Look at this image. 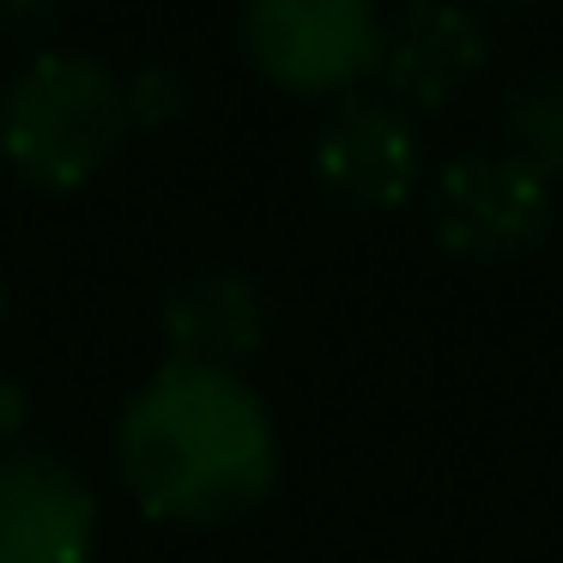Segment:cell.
Listing matches in <instances>:
<instances>
[{"label": "cell", "mask_w": 563, "mask_h": 563, "mask_svg": "<svg viewBox=\"0 0 563 563\" xmlns=\"http://www.w3.org/2000/svg\"><path fill=\"white\" fill-rule=\"evenodd\" d=\"M128 497L170 527H231L279 485V430L236 369L158 364L115 418Z\"/></svg>", "instance_id": "6da1fadb"}, {"label": "cell", "mask_w": 563, "mask_h": 563, "mask_svg": "<svg viewBox=\"0 0 563 563\" xmlns=\"http://www.w3.org/2000/svg\"><path fill=\"white\" fill-rule=\"evenodd\" d=\"M122 74L86 49H37L0 91V158L25 188L67 195L122 158Z\"/></svg>", "instance_id": "7a4b0ae2"}, {"label": "cell", "mask_w": 563, "mask_h": 563, "mask_svg": "<svg viewBox=\"0 0 563 563\" xmlns=\"http://www.w3.org/2000/svg\"><path fill=\"white\" fill-rule=\"evenodd\" d=\"M558 219V183L521 164L509 146H473L430 183V231L461 261H521Z\"/></svg>", "instance_id": "3957f363"}, {"label": "cell", "mask_w": 563, "mask_h": 563, "mask_svg": "<svg viewBox=\"0 0 563 563\" xmlns=\"http://www.w3.org/2000/svg\"><path fill=\"white\" fill-rule=\"evenodd\" d=\"M236 37L249 62L297 98H352L382 67V13L364 0H255Z\"/></svg>", "instance_id": "277c9868"}, {"label": "cell", "mask_w": 563, "mask_h": 563, "mask_svg": "<svg viewBox=\"0 0 563 563\" xmlns=\"http://www.w3.org/2000/svg\"><path fill=\"white\" fill-rule=\"evenodd\" d=\"M418 128L382 91H352L328 110L316 134V183L333 207L388 212L418 188Z\"/></svg>", "instance_id": "5b68a950"}, {"label": "cell", "mask_w": 563, "mask_h": 563, "mask_svg": "<svg viewBox=\"0 0 563 563\" xmlns=\"http://www.w3.org/2000/svg\"><path fill=\"white\" fill-rule=\"evenodd\" d=\"M98 497L55 449L19 442L0 454V563H91Z\"/></svg>", "instance_id": "8992f818"}, {"label": "cell", "mask_w": 563, "mask_h": 563, "mask_svg": "<svg viewBox=\"0 0 563 563\" xmlns=\"http://www.w3.org/2000/svg\"><path fill=\"white\" fill-rule=\"evenodd\" d=\"M490 62V31L466 7H437L418 0L382 19V98L400 103L406 115L418 110H449Z\"/></svg>", "instance_id": "52a82bcc"}, {"label": "cell", "mask_w": 563, "mask_h": 563, "mask_svg": "<svg viewBox=\"0 0 563 563\" xmlns=\"http://www.w3.org/2000/svg\"><path fill=\"white\" fill-rule=\"evenodd\" d=\"M158 333H164V364H200V369H236L243 357L261 352L267 340V303L249 273L231 267H200L183 273L158 297Z\"/></svg>", "instance_id": "ba28073f"}, {"label": "cell", "mask_w": 563, "mask_h": 563, "mask_svg": "<svg viewBox=\"0 0 563 563\" xmlns=\"http://www.w3.org/2000/svg\"><path fill=\"white\" fill-rule=\"evenodd\" d=\"M503 146L533 164L545 183L563 176V74H527L503 91Z\"/></svg>", "instance_id": "9c48e42d"}, {"label": "cell", "mask_w": 563, "mask_h": 563, "mask_svg": "<svg viewBox=\"0 0 563 563\" xmlns=\"http://www.w3.org/2000/svg\"><path fill=\"white\" fill-rule=\"evenodd\" d=\"M122 98H128V122L134 128H176L195 110V79L170 62H140L122 74Z\"/></svg>", "instance_id": "30bf717a"}, {"label": "cell", "mask_w": 563, "mask_h": 563, "mask_svg": "<svg viewBox=\"0 0 563 563\" xmlns=\"http://www.w3.org/2000/svg\"><path fill=\"white\" fill-rule=\"evenodd\" d=\"M49 31H55V7H0V37H19L31 55L43 49Z\"/></svg>", "instance_id": "8fae6325"}, {"label": "cell", "mask_w": 563, "mask_h": 563, "mask_svg": "<svg viewBox=\"0 0 563 563\" xmlns=\"http://www.w3.org/2000/svg\"><path fill=\"white\" fill-rule=\"evenodd\" d=\"M25 424H31V400H25V388H19L13 376H0V454H13V449H19Z\"/></svg>", "instance_id": "7c38bea8"}]
</instances>
